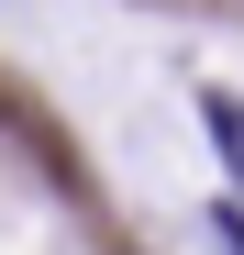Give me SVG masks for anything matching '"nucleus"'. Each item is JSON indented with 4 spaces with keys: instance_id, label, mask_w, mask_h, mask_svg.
I'll use <instances>...</instances> for the list:
<instances>
[{
    "instance_id": "obj_1",
    "label": "nucleus",
    "mask_w": 244,
    "mask_h": 255,
    "mask_svg": "<svg viewBox=\"0 0 244 255\" xmlns=\"http://www.w3.org/2000/svg\"><path fill=\"white\" fill-rule=\"evenodd\" d=\"M200 122H211V144L233 155V178H244V111H233V100H200Z\"/></svg>"
},
{
    "instance_id": "obj_2",
    "label": "nucleus",
    "mask_w": 244,
    "mask_h": 255,
    "mask_svg": "<svg viewBox=\"0 0 244 255\" xmlns=\"http://www.w3.org/2000/svg\"><path fill=\"white\" fill-rule=\"evenodd\" d=\"M211 233H222V255H244V222H233V211H222V222H211Z\"/></svg>"
}]
</instances>
